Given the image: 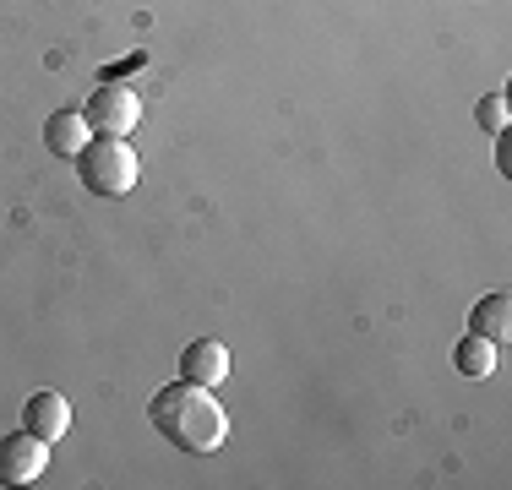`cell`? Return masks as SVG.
Returning <instances> with one entry per match:
<instances>
[{
    "instance_id": "6da1fadb",
    "label": "cell",
    "mask_w": 512,
    "mask_h": 490,
    "mask_svg": "<svg viewBox=\"0 0 512 490\" xmlns=\"http://www.w3.org/2000/svg\"><path fill=\"white\" fill-rule=\"evenodd\" d=\"M148 414H153V431L169 436L180 452H218L229 441L224 403H218L207 387H197V382L158 387L153 403H148Z\"/></svg>"
},
{
    "instance_id": "7a4b0ae2",
    "label": "cell",
    "mask_w": 512,
    "mask_h": 490,
    "mask_svg": "<svg viewBox=\"0 0 512 490\" xmlns=\"http://www.w3.org/2000/svg\"><path fill=\"white\" fill-rule=\"evenodd\" d=\"M77 169H82V186L99 191V196H126L131 186H137V153L126 147V137H99L88 142L77 153Z\"/></svg>"
},
{
    "instance_id": "3957f363",
    "label": "cell",
    "mask_w": 512,
    "mask_h": 490,
    "mask_svg": "<svg viewBox=\"0 0 512 490\" xmlns=\"http://www.w3.org/2000/svg\"><path fill=\"white\" fill-rule=\"evenodd\" d=\"M88 126L99 131V137H131L137 131V120H142V98L131 93V88H115V82H104L99 93L88 98Z\"/></svg>"
},
{
    "instance_id": "277c9868",
    "label": "cell",
    "mask_w": 512,
    "mask_h": 490,
    "mask_svg": "<svg viewBox=\"0 0 512 490\" xmlns=\"http://www.w3.org/2000/svg\"><path fill=\"white\" fill-rule=\"evenodd\" d=\"M50 469V441L33 436V431H17L0 441V485H33L44 480Z\"/></svg>"
},
{
    "instance_id": "5b68a950",
    "label": "cell",
    "mask_w": 512,
    "mask_h": 490,
    "mask_svg": "<svg viewBox=\"0 0 512 490\" xmlns=\"http://www.w3.org/2000/svg\"><path fill=\"white\" fill-rule=\"evenodd\" d=\"M22 431L44 436V441H60V436L71 431V403L60 398L55 387L33 392V398H28V409H22Z\"/></svg>"
},
{
    "instance_id": "8992f818",
    "label": "cell",
    "mask_w": 512,
    "mask_h": 490,
    "mask_svg": "<svg viewBox=\"0 0 512 490\" xmlns=\"http://www.w3.org/2000/svg\"><path fill=\"white\" fill-rule=\"evenodd\" d=\"M180 371H186V382H197V387H224L229 349L218 338H197V343H186V354H180Z\"/></svg>"
},
{
    "instance_id": "52a82bcc",
    "label": "cell",
    "mask_w": 512,
    "mask_h": 490,
    "mask_svg": "<svg viewBox=\"0 0 512 490\" xmlns=\"http://www.w3.org/2000/svg\"><path fill=\"white\" fill-rule=\"evenodd\" d=\"M44 142H50V153H60V158H77L82 147H88V115H82V109H55V115L44 120Z\"/></svg>"
},
{
    "instance_id": "ba28073f",
    "label": "cell",
    "mask_w": 512,
    "mask_h": 490,
    "mask_svg": "<svg viewBox=\"0 0 512 490\" xmlns=\"http://www.w3.org/2000/svg\"><path fill=\"white\" fill-rule=\"evenodd\" d=\"M469 333H480L491 343H507V333H512V300H507V294H485V300L474 305V311H469Z\"/></svg>"
},
{
    "instance_id": "9c48e42d",
    "label": "cell",
    "mask_w": 512,
    "mask_h": 490,
    "mask_svg": "<svg viewBox=\"0 0 512 490\" xmlns=\"http://www.w3.org/2000/svg\"><path fill=\"white\" fill-rule=\"evenodd\" d=\"M458 371L469 376V382L491 376V371H496V343H491V338H480V333H469V338L458 343Z\"/></svg>"
},
{
    "instance_id": "30bf717a",
    "label": "cell",
    "mask_w": 512,
    "mask_h": 490,
    "mask_svg": "<svg viewBox=\"0 0 512 490\" xmlns=\"http://www.w3.org/2000/svg\"><path fill=\"white\" fill-rule=\"evenodd\" d=\"M507 115H512V109H507V93H485L480 109H474V120H480L491 137H502V131H507Z\"/></svg>"
}]
</instances>
